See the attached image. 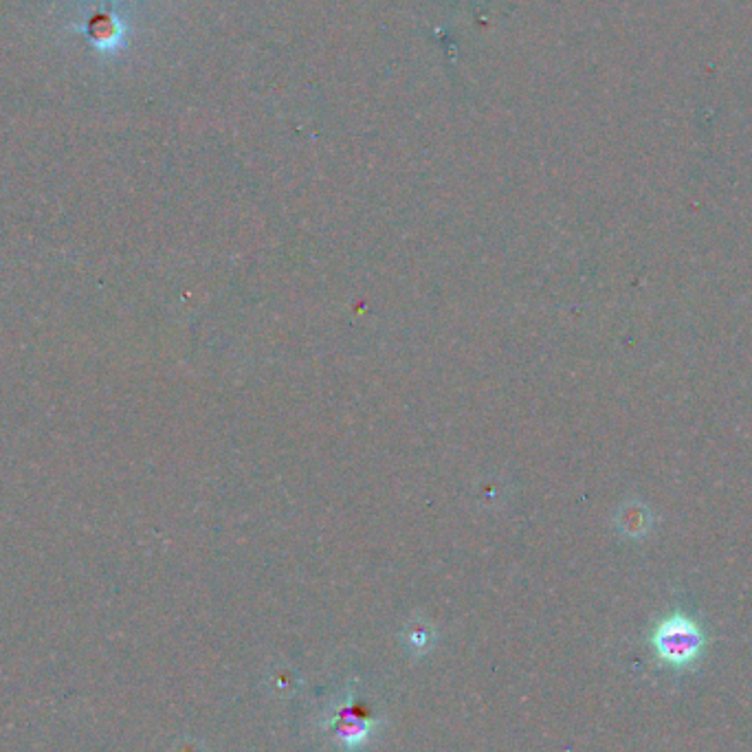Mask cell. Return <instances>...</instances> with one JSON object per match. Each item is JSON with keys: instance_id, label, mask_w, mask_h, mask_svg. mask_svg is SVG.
Returning <instances> with one entry per match:
<instances>
[{"instance_id": "cell-1", "label": "cell", "mask_w": 752, "mask_h": 752, "mask_svg": "<svg viewBox=\"0 0 752 752\" xmlns=\"http://www.w3.org/2000/svg\"><path fill=\"white\" fill-rule=\"evenodd\" d=\"M649 645L662 665L689 669L698 665L706 649V634L700 623L684 612L662 618L649 636Z\"/></svg>"}, {"instance_id": "cell-2", "label": "cell", "mask_w": 752, "mask_h": 752, "mask_svg": "<svg viewBox=\"0 0 752 752\" xmlns=\"http://www.w3.org/2000/svg\"><path fill=\"white\" fill-rule=\"evenodd\" d=\"M86 33L97 49L110 51L117 47L121 38H124V25H121V20L115 14H106V11H102V14H95L88 20Z\"/></svg>"}, {"instance_id": "cell-3", "label": "cell", "mask_w": 752, "mask_h": 752, "mask_svg": "<svg viewBox=\"0 0 752 752\" xmlns=\"http://www.w3.org/2000/svg\"><path fill=\"white\" fill-rule=\"evenodd\" d=\"M616 522L621 533L632 539H640L649 535L651 526H654V517H651V511L643 502H627L618 513Z\"/></svg>"}]
</instances>
